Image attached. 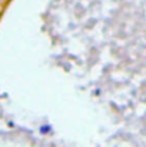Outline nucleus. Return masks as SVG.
<instances>
[{"instance_id":"1","label":"nucleus","mask_w":146,"mask_h":147,"mask_svg":"<svg viewBox=\"0 0 146 147\" xmlns=\"http://www.w3.org/2000/svg\"><path fill=\"white\" fill-rule=\"evenodd\" d=\"M50 130H52L50 126H42V127H40V133H42V134H46V133H49Z\"/></svg>"}]
</instances>
